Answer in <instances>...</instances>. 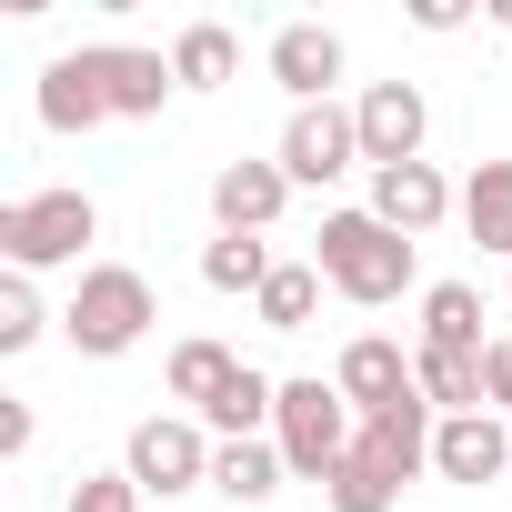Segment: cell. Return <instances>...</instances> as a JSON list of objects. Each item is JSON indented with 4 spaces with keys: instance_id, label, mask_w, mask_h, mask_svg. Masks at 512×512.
I'll return each instance as SVG.
<instances>
[{
    "instance_id": "7c38bea8",
    "label": "cell",
    "mask_w": 512,
    "mask_h": 512,
    "mask_svg": "<svg viewBox=\"0 0 512 512\" xmlns=\"http://www.w3.org/2000/svg\"><path fill=\"white\" fill-rule=\"evenodd\" d=\"M502 462H512V432H502L492 412H452V422L432 432V472H442V482H502Z\"/></svg>"
},
{
    "instance_id": "3957f363",
    "label": "cell",
    "mask_w": 512,
    "mask_h": 512,
    "mask_svg": "<svg viewBox=\"0 0 512 512\" xmlns=\"http://www.w3.org/2000/svg\"><path fill=\"white\" fill-rule=\"evenodd\" d=\"M81 241H101V201L91 191H31V201L0 211L11 272H61V262H81Z\"/></svg>"
},
{
    "instance_id": "9c48e42d",
    "label": "cell",
    "mask_w": 512,
    "mask_h": 512,
    "mask_svg": "<svg viewBox=\"0 0 512 512\" xmlns=\"http://www.w3.org/2000/svg\"><path fill=\"white\" fill-rule=\"evenodd\" d=\"M272 81L292 91V111L332 101V81H342V31H322V21H282V31H272Z\"/></svg>"
},
{
    "instance_id": "ac0fdd59",
    "label": "cell",
    "mask_w": 512,
    "mask_h": 512,
    "mask_svg": "<svg viewBox=\"0 0 512 512\" xmlns=\"http://www.w3.org/2000/svg\"><path fill=\"white\" fill-rule=\"evenodd\" d=\"M272 412H282V382H272V372H251V362H241V372L221 382V402H211L201 422H211L221 442H262V422H272Z\"/></svg>"
},
{
    "instance_id": "7402d4cb",
    "label": "cell",
    "mask_w": 512,
    "mask_h": 512,
    "mask_svg": "<svg viewBox=\"0 0 512 512\" xmlns=\"http://www.w3.org/2000/svg\"><path fill=\"white\" fill-rule=\"evenodd\" d=\"M272 272H282V262H272V241H251V231H221V241L201 251V282H211V292H251V302H262Z\"/></svg>"
},
{
    "instance_id": "83f0119b",
    "label": "cell",
    "mask_w": 512,
    "mask_h": 512,
    "mask_svg": "<svg viewBox=\"0 0 512 512\" xmlns=\"http://www.w3.org/2000/svg\"><path fill=\"white\" fill-rule=\"evenodd\" d=\"M482 382H492V402L512 412V342H492V352H482Z\"/></svg>"
},
{
    "instance_id": "484cf974",
    "label": "cell",
    "mask_w": 512,
    "mask_h": 512,
    "mask_svg": "<svg viewBox=\"0 0 512 512\" xmlns=\"http://www.w3.org/2000/svg\"><path fill=\"white\" fill-rule=\"evenodd\" d=\"M322 492H332V512H392V502H402V492H392V482H382L372 462H342V472H332Z\"/></svg>"
},
{
    "instance_id": "5b68a950",
    "label": "cell",
    "mask_w": 512,
    "mask_h": 512,
    "mask_svg": "<svg viewBox=\"0 0 512 512\" xmlns=\"http://www.w3.org/2000/svg\"><path fill=\"white\" fill-rule=\"evenodd\" d=\"M282 171H292V191H332L352 161H362V121L352 111H332V101H312V111H292V131H282V151H272Z\"/></svg>"
},
{
    "instance_id": "44dd1931",
    "label": "cell",
    "mask_w": 512,
    "mask_h": 512,
    "mask_svg": "<svg viewBox=\"0 0 512 512\" xmlns=\"http://www.w3.org/2000/svg\"><path fill=\"white\" fill-rule=\"evenodd\" d=\"M231 71H241V41H231L221 21H191V31L171 41V81H181V91H221Z\"/></svg>"
},
{
    "instance_id": "cb8c5ba5",
    "label": "cell",
    "mask_w": 512,
    "mask_h": 512,
    "mask_svg": "<svg viewBox=\"0 0 512 512\" xmlns=\"http://www.w3.org/2000/svg\"><path fill=\"white\" fill-rule=\"evenodd\" d=\"M231 372H241V362H231L221 342H181V352H171V402H191V412H211Z\"/></svg>"
},
{
    "instance_id": "d6986e66",
    "label": "cell",
    "mask_w": 512,
    "mask_h": 512,
    "mask_svg": "<svg viewBox=\"0 0 512 512\" xmlns=\"http://www.w3.org/2000/svg\"><path fill=\"white\" fill-rule=\"evenodd\" d=\"M462 221H472L482 251H502V262H512V161H472V181H462Z\"/></svg>"
},
{
    "instance_id": "d4e9b609",
    "label": "cell",
    "mask_w": 512,
    "mask_h": 512,
    "mask_svg": "<svg viewBox=\"0 0 512 512\" xmlns=\"http://www.w3.org/2000/svg\"><path fill=\"white\" fill-rule=\"evenodd\" d=\"M41 342V292H31V272H11L0 282V352H31Z\"/></svg>"
},
{
    "instance_id": "e0dca14e",
    "label": "cell",
    "mask_w": 512,
    "mask_h": 512,
    "mask_svg": "<svg viewBox=\"0 0 512 512\" xmlns=\"http://www.w3.org/2000/svg\"><path fill=\"white\" fill-rule=\"evenodd\" d=\"M412 382H422V402H432L442 422L492 402V382H482V352H412Z\"/></svg>"
},
{
    "instance_id": "30bf717a",
    "label": "cell",
    "mask_w": 512,
    "mask_h": 512,
    "mask_svg": "<svg viewBox=\"0 0 512 512\" xmlns=\"http://www.w3.org/2000/svg\"><path fill=\"white\" fill-rule=\"evenodd\" d=\"M282 201H292V171L282 161H221V181H211V221L221 231H251V241L282 221Z\"/></svg>"
},
{
    "instance_id": "6da1fadb",
    "label": "cell",
    "mask_w": 512,
    "mask_h": 512,
    "mask_svg": "<svg viewBox=\"0 0 512 512\" xmlns=\"http://www.w3.org/2000/svg\"><path fill=\"white\" fill-rule=\"evenodd\" d=\"M312 262H322V282H332L342 302H362V312H382V302L412 292V241H402L392 221H372V211H322Z\"/></svg>"
},
{
    "instance_id": "ba28073f",
    "label": "cell",
    "mask_w": 512,
    "mask_h": 512,
    "mask_svg": "<svg viewBox=\"0 0 512 512\" xmlns=\"http://www.w3.org/2000/svg\"><path fill=\"white\" fill-rule=\"evenodd\" d=\"M432 432H442V422H432V402L412 392V402H392V412H362V432H352V462H372V472L402 492V482L432 462Z\"/></svg>"
},
{
    "instance_id": "277c9868",
    "label": "cell",
    "mask_w": 512,
    "mask_h": 512,
    "mask_svg": "<svg viewBox=\"0 0 512 512\" xmlns=\"http://www.w3.org/2000/svg\"><path fill=\"white\" fill-rule=\"evenodd\" d=\"M272 432H282V462L292 472H312V482H332L342 462H352V402H342V382H282V412H272Z\"/></svg>"
},
{
    "instance_id": "4316f807",
    "label": "cell",
    "mask_w": 512,
    "mask_h": 512,
    "mask_svg": "<svg viewBox=\"0 0 512 512\" xmlns=\"http://www.w3.org/2000/svg\"><path fill=\"white\" fill-rule=\"evenodd\" d=\"M71 512H141V482H131V472H91V482L71 492Z\"/></svg>"
},
{
    "instance_id": "5bb4252c",
    "label": "cell",
    "mask_w": 512,
    "mask_h": 512,
    "mask_svg": "<svg viewBox=\"0 0 512 512\" xmlns=\"http://www.w3.org/2000/svg\"><path fill=\"white\" fill-rule=\"evenodd\" d=\"M332 382H342V402H352V412H392V402H412V392H422V382H412V362H402L382 332H362V342L342 352V372H332Z\"/></svg>"
},
{
    "instance_id": "8fae6325",
    "label": "cell",
    "mask_w": 512,
    "mask_h": 512,
    "mask_svg": "<svg viewBox=\"0 0 512 512\" xmlns=\"http://www.w3.org/2000/svg\"><path fill=\"white\" fill-rule=\"evenodd\" d=\"M372 221H392L402 241H422L442 211H452V191H442V171L432 161H402V171H372V201H362Z\"/></svg>"
},
{
    "instance_id": "9a60e30c",
    "label": "cell",
    "mask_w": 512,
    "mask_h": 512,
    "mask_svg": "<svg viewBox=\"0 0 512 512\" xmlns=\"http://www.w3.org/2000/svg\"><path fill=\"white\" fill-rule=\"evenodd\" d=\"M101 91H111V111H121V121H151L181 81H171V61H161V51H101Z\"/></svg>"
},
{
    "instance_id": "4fadbf2b",
    "label": "cell",
    "mask_w": 512,
    "mask_h": 512,
    "mask_svg": "<svg viewBox=\"0 0 512 512\" xmlns=\"http://www.w3.org/2000/svg\"><path fill=\"white\" fill-rule=\"evenodd\" d=\"M41 121H51V131H91V121H111L101 51H61V61L41 71Z\"/></svg>"
},
{
    "instance_id": "f1b7e54d",
    "label": "cell",
    "mask_w": 512,
    "mask_h": 512,
    "mask_svg": "<svg viewBox=\"0 0 512 512\" xmlns=\"http://www.w3.org/2000/svg\"><path fill=\"white\" fill-rule=\"evenodd\" d=\"M0 452H31V402H0Z\"/></svg>"
},
{
    "instance_id": "8992f818",
    "label": "cell",
    "mask_w": 512,
    "mask_h": 512,
    "mask_svg": "<svg viewBox=\"0 0 512 512\" xmlns=\"http://www.w3.org/2000/svg\"><path fill=\"white\" fill-rule=\"evenodd\" d=\"M141 492H201L211 482V442H201V422H171V412H151L141 432H131V462H121Z\"/></svg>"
},
{
    "instance_id": "7a4b0ae2",
    "label": "cell",
    "mask_w": 512,
    "mask_h": 512,
    "mask_svg": "<svg viewBox=\"0 0 512 512\" xmlns=\"http://www.w3.org/2000/svg\"><path fill=\"white\" fill-rule=\"evenodd\" d=\"M151 322H161V302H151V282H141L131 262H101V272H81V292H71V312H61L71 352H91V362L131 352Z\"/></svg>"
},
{
    "instance_id": "2e32d148",
    "label": "cell",
    "mask_w": 512,
    "mask_h": 512,
    "mask_svg": "<svg viewBox=\"0 0 512 512\" xmlns=\"http://www.w3.org/2000/svg\"><path fill=\"white\" fill-rule=\"evenodd\" d=\"M422 352H492L472 282H432V292H422Z\"/></svg>"
},
{
    "instance_id": "603a6c76",
    "label": "cell",
    "mask_w": 512,
    "mask_h": 512,
    "mask_svg": "<svg viewBox=\"0 0 512 512\" xmlns=\"http://www.w3.org/2000/svg\"><path fill=\"white\" fill-rule=\"evenodd\" d=\"M312 312H322V262H282L262 282V322L272 332H312Z\"/></svg>"
},
{
    "instance_id": "52a82bcc",
    "label": "cell",
    "mask_w": 512,
    "mask_h": 512,
    "mask_svg": "<svg viewBox=\"0 0 512 512\" xmlns=\"http://www.w3.org/2000/svg\"><path fill=\"white\" fill-rule=\"evenodd\" d=\"M352 121H362V161H372V171H402V161H422V131H432V111H422V91H412V81H372V91L352 101Z\"/></svg>"
},
{
    "instance_id": "ffe728a7",
    "label": "cell",
    "mask_w": 512,
    "mask_h": 512,
    "mask_svg": "<svg viewBox=\"0 0 512 512\" xmlns=\"http://www.w3.org/2000/svg\"><path fill=\"white\" fill-rule=\"evenodd\" d=\"M282 442H221L211 452V492H231V502H272L282 492Z\"/></svg>"
}]
</instances>
